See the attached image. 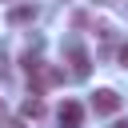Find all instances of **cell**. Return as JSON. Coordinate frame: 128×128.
<instances>
[{
    "instance_id": "1",
    "label": "cell",
    "mask_w": 128,
    "mask_h": 128,
    "mask_svg": "<svg viewBox=\"0 0 128 128\" xmlns=\"http://www.w3.org/2000/svg\"><path fill=\"white\" fill-rule=\"evenodd\" d=\"M64 60H68V72H72L76 80H88V72H92V60H88V52H84L80 44H68V48H64Z\"/></svg>"
},
{
    "instance_id": "2",
    "label": "cell",
    "mask_w": 128,
    "mask_h": 128,
    "mask_svg": "<svg viewBox=\"0 0 128 128\" xmlns=\"http://www.w3.org/2000/svg\"><path fill=\"white\" fill-rule=\"evenodd\" d=\"M92 108H96L100 116H116V112H120V96H116L112 88H100V92L92 96Z\"/></svg>"
},
{
    "instance_id": "3",
    "label": "cell",
    "mask_w": 128,
    "mask_h": 128,
    "mask_svg": "<svg viewBox=\"0 0 128 128\" xmlns=\"http://www.w3.org/2000/svg\"><path fill=\"white\" fill-rule=\"evenodd\" d=\"M56 116H60V128H80V124H84V108H80L76 100H64Z\"/></svg>"
},
{
    "instance_id": "4",
    "label": "cell",
    "mask_w": 128,
    "mask_h": 128,
    "mask_svg": "<svg viewBox=\"0 0 128 128\" xmlns=\"http://www.w3.org/2000/svg\"><path fill=\"white\" fill-rule=\"evenodd\" d=\"M20 116H24V120H40V116H44V100H40V96L32 92V96H28L24 104H20Z\"/></svg>"
},
{
    "instance_id": "5",
    "label": "cell",
    "mask_w": 128,
    "mask_h": 128,
    "mask_svg": "<svg viewBox=\"0 0 128 128\" xmlns=\"http://www.w3.org/2000/svg\"><path fill=\"white\" fill-rule=\"evenodd\" d=\"M28 20H36V4H16L8 12V24H28Z\"/></svg>"
},
{
    "instance_id": "6",
    "label": "cell",
    "mask_w": 128,
    "mask_h": 128,
    "mask_svg": "<svg viewBox=\"0 0 128 128\" xmlns=\"http://www.w3.org/2000/svg\"><path fill=\"white\" fill-rule=\"evenodd\" d=\"M120 64H124V68H128V44H124V48H120Z\"/></svg>"
},
{
    "instance_id": "7",
    "label": "cell",
    "mask_w": 128,
    "mask_h": 128,
    "mask_svg": "<svg viewBox=\"0 0 128 128\" xmlns=\"http://www.w3.org/2000/svg\"><path fill=\"white\" fill-rule=\"evenodd\" d=\"M4 128H24V120H8V124H4Z\"/></svg>"
},
{
    "instance_id": "8",
    "label": "cell",
    "mask_w": 128,
    "mask_h": 128,
    "mask_svg": "<svg viewBox=\"0 0 128 128\" xmlns=\"http://www.w3.org/2000/svg\"><path fill=\"white\" fill-rule=\"evenodd\" d=\"M0 116H4V100H0Z\"/></svg>"
},
{
    "instance_id": "9",
    "label": "cell",
    "mask_w": 128,
    "mask_h": 128,
    "mask_svg": "<svg viewBox=\"0 0 128 128\" xmlns=\"http://www.w3.org/2000/svg\"><path fill=\"white\" fill-rule=\"evenodd\" d=\"M116 128H128V124H116Z\"/></svg>"
}]
</instances>
